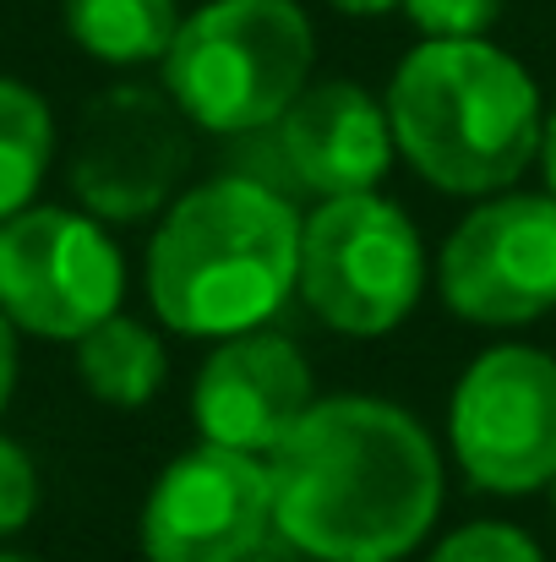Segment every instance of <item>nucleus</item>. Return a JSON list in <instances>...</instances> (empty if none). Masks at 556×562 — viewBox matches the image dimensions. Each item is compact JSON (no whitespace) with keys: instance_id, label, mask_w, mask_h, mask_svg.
I'll use <instances>...</instances> for the list:
<instances>
[{"instance_id":"1","label":"nucleus","mask_w":556,"mask_h":562,"mask_svg":"<svg viewBox=\"0 0 556 562\" xmlns=\"http://www.w3.org/2000/svg\"><path fill=\"white\" fill-rule=\"evenodd\" d=\"M273 530L306 562H398L425 547L447 464L436 437L393 398H317L268 453Z\"/></svg>"},{"instance_id":"2","label":"nucleus","mask_w":556,"mask_h":562,"mask_svg":"<svg viewBox=\"0 0 556 562\" xmlns=\"http://www.w3.org/2000/svg\"><path fill=\"white\" fill-rule=\"evenodd\" d=\"M300 207L257 176L224 170L185 187L148 235L143 290L181 339H235L268 328L300 279Z\"/></svg>"},{"instance_id":"3","label":"nucleus","mask_w":556,"mask_h":562,"mask_svg":"<svg viewBox=\"0 0 556 562\" xmlns=\"http://www.w3.org/2000/svg\"><path fill=\"white\" fill-rule=\"evenodd\" d=\"M382 104L398 159L442 196L513 191L541 159V82L491 38H420L393 66Z\"/></svg>"},{"instance_id":"4","label":"nucleus","mask_w":556,"mask_h":562,"mask_svg":"<svg viewBox=\"0 0 556 562\" xmlns=\"http://www.w3.org/2000/svg\"><path fill=\"white\" fill-rule=\"evenodd\" d=\"M164 93L202 137H257L306 93L317 27L300 0H207L181 16Z\"/></svg>"},{"instance_id":"5","label":"nucleus","mask_w":556,"mask_h":562,"mask_svg":"<svg viewBox=\"0 0 556 562\" xmlns=\"http://www.w3.org/2000/svg\"><path fill=\"white\" fill-rule=\"evenodd\" d=\"M295 295L322 328L344 339H382L404 328L425 295L420 224L382 191L322 196L300 218Z\"/></svg>"},{"instance_id":"6","label":"nucleus","mask_w":556,"mask_h":562,"mask_svg":"<svg viewBox=\"0 0 556 562\" xmlns=\"http://www.w3.org/2000/svg\"><path fill=\"white\" fill-rule=\"evenodd\" d=\"M447 448L486 497H535L556 481V356L535 345L480 350L447 393Z\"/></svg>"},{"instance_id":"7","label":"nucleus","mask_w":556,"mask_h":562,"mask_svg":"<svg viewBox=\"0 0 556 562\" xmlns=\"http://www.w3.org/2000/svg\"><path fill=\"white\" fill-rule=\"evenodd\" d=\"M126 257L104 218L33 202L0 224V312L16 334L77 345L121 312Z\"/></svg>"},{"instance_id":"8","label":"nucleus","mask_w":556,"mask_h":562,"mask_svg":"<svg viewBox=\"0 0 556 562\" xmlns=\"http://www.w3.org/2000/svg\"><path fill=\"white\" fill-rule=\"evenodd\" d=\"M436 295L469 328H530L556 312V196H480L436 246Z\"/></svg>"},{"instance_id":"9","label":"nucleus","mask_w":556,"mask_h":562,"mask_svg":"<svg viewBox=\"0 0 556 562\" xmlns=\"http://www.w3.org/2000/svg\"><path fill=\"white\" fill-rule=\"evenodd\" d=\"M191 176V121L164 88L121 82L82 110L66 154V181L82 213L104 224H143L181 196Z\"/></svg>"},{"instance_id":"10","label":"nucleus","mask_w":556,"mask_h":562,"mask_svg":"<svg viewBox=\"0 0 556 562\" xmlns=\"http://www.w3.org/2000/svg\"><path fill=\"white\" fill-rule=\"evenodd\" d=\"M273 541V481L268 459L196 442L175 453L137 519L148 562H246Z\"/></svg>"},{"instance_id":"11","label":"nucleus","mask_w":556,"mask_h":562,"mask_svg":"<svg viewBox=\"0 0 556 562\" xmlns=\"http://www.w3.org/2000/svg\"><path fill=\"white\" fill-rule=\"evenodd\" d=\"M317 404V376L290 334L251 328L218 339L191 376V426L196 442L268 459Z\"/></svg>"},{"instance_id":"12","label":"nucleus","mask_w":556,"mask_h":562,"mask_svg":"<svg viewBox=\"0 0 556 562\" xmlns=\"http://www.w3.org/2000/svg\"><path fill=\"white\" fill-rule=\"evenodd\" d=\"M268 137L279 148L290 191H306L317 202L376 191L398 159L387 104L355 77H311L306 93L279 115V126H268Z\"/></svg>"},{"instance_id":"13","label":"nucleus","mask_w":556,"mask_h":562,"mask_svg":"<svg viewBox=\"0 0 556 562\" xmlns=\"http://www.w3.org/2000/svg\"><path fill=\"white\" fill-rule=\"evenodd\" d=\"M77 382L110 404V409H143L164 393L170 382V350L164 334L148 328L143 317H104L99 328H88L77 339Z\"/></svg>"},{"instance_id":"14","label":"nucleus","mask_w":556,"mask_h":562,"mask_svg":"<svg viewBox=\"0 0 556 562\" xmlns=\"http://www.w3.org/2000/svg\"><path fill=\"white\" fill-rule=\"evenodd\" d=\"M66 33L104 66H154L181 33L175 0H66Z\"/></svg>"},{"instance_id":"15","label":"nucleus","mask_w":556,"mask_h":562,"mask_svg":"<svg viewBox=\"0 0 556 562\" xmlns=\"http://www.w3.org/2000/svg\"><path fill=\"white\" fill-rule=\"evenodd\" d=\"M55 165V115L38 88L0 77V224L38 202Z\"/></svg>"},{"instance_id":"16","label":"nucleus","mask_w":556,"mask_h":562,"mask_svg":"<svg viewBox=\"0 0 556 562\" xmlns=\"http://www.w3.org/2000/svg\"><path fill=\"white\" fill-rule=\"evenodd\" d=\"M425 562H546L541 541L524 525L508 519H469L458 530H447Z\"/></svg>"},{"instance_id":"17","label":"nucleus","mask_w":556,"mask_h":562,"mask_svg":"<svg viewBox=\"0 0 556 562\" xmlns=\"http://www.w3.org/2000/svg\"><path fill=\"white\" fill-rule=\"evenodd\" d=\"M508 0H398L420 38H486Z\"/></svg>"},{"instance_id":"18","label":"nucleus","mask_w":556,"mask_h":562,"mask_svg":"<svg viewBox=\"0 0 556 562\" xmlns=\"http://www.w3.org/2000/svg\"><path fill=\"white\" fill-rule=\"evenodd\" d=\"M33 514H38V470L22 442L0 437V541L27 530Z\"/></svg>"},{"instance_id":"19","label":"nucleus","mask_w":556,"mask_h":562,"mask_svg":"<svg viewBox=\"0 0 556 562\" xmlns=\"http://www.w3.org/2000/svg\"><path fill=\"white\" fill-rule=\"evenodd\" d=\"M16 367H22V356H16V328H11L5 312H0V409H5L11 393H16Z\"/></svg>"},{"instance_id":"20","label":"nucleus","mask_w":556,"mask_h":562,"mask_svg":"<svg viewBox=\"0 0 556 562\" xmlns=\"http://www.w3.org/2000/svg\"><path fill=\"white\" fill-rule=\"evenodd\" d=\"M541 176H546V191L556 196V104L546 110V132H541Z\"/></svg>"},{"instance_id":"21","label":"nucleus","mask_w":556,"mask_h":562,"mask_svg":"<svg viewBox=\"0 0 556 562\" xmlns=\"http://www.w3.org/2000/svg\"><path fill=\"white\" fill-rule=\"evenodd\" d=\"M333 11L344 16H382V11H398V0H328Z\"/></svg>"},{"instance_id":"22","label":"nucleus","mask_w":556,"mask_h":562,"mask_svg":"<svg viewBox=\"0 0 556 562\" xmlns=\"http://www.w3.org/2000/svg\"><path fill=\"white\" fill-rule=\"evenodd\" d=\"M0 562H27V558H0Z\"/></svg>"},{"instance_id":"23","label":"nucleus","mask_w":556,"mask_h":562,"mask_svg":"<svg viewBox=\"0 0 556 562\" xmlns=\"http://www.w3.org/2000/svg\"><path fill=\"white\" fill-rule=\"evenodd\" d=\"M552 508H556V481H552Z\"/></svg>"}]
</instances>
